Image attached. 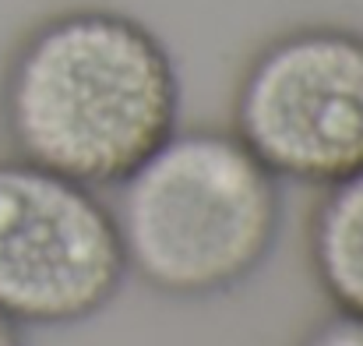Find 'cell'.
Returning a JSON list of instances; mask_svg holds the SVG:
<instances>
[{
  "instance_id": "6da1fadb",
  "label": "cell",
  "mask_w": 363,
  "mask_h": 346,
  "mask_svg": "<svg viewBox=\"0 0 363 346\" xmlns=\"http://www.w3.org/2000/svg\"><path fill=\"white\" fill-rule=\"evenodd\" d=\"M0 127L14 156L113 191L180 127L177 60L123 11L50 14L7 57Z\"/></svg>"
},
{
  "instance_id": "7a4b0ae2",
  "label": "cell",
  "mask_w": 363,
  "mask_h": 346,
  "mask_svg": "<svg viewBox=\"0 0 363 346\" xmlns=\"http://www.w3.org/2000/svg\"><path fill=\"white\" fill-rule=\"evenodd\" d=\"M113 191L127 272L173 301L247 283L282 230V180L233 131L177 127Z\"/></svg>"
},
{
  "instance_id": "3957f363",
  "label": "cell",
  "mask_w": 363,
  "mask_h": 346,
  "mask_svg": "<svg viewBox=\"0 0 363 346\" xmlns=\"http://www.w3.org/2000/svg\"><path fill=\"white\" fill-rule=\"evenodd\" d=\"M121 230L96 188L0 159V315L67 329L106 311L127 283Z\"/></svg>"
},
{
  "instance_id": "277c9868",
  "label": "cell",
  "mask_w": 363,
  "mask_h": 346,
  "mask_svg": "<svg viewBox=\"0 0 363 346\" xmlns=\"http://www.w3.org/2000/svg\"><path fill=\"white\" fill-rule=\"evenodd\" d=\"M233 134L279 177L332 188L363 170V32L300 25L264 43L233 96Z\"/></svg>"
},
{
  "instance_id": "5b68a950",
  "label": "cell",
  "mask_w": 363,
  "mask_h": 346,
  "mask_svg": "<svg viewBox=\"0 0 363 346\" xmlns=\"http://www.w3.org/2000/svg\"><path fill=\"white\" fill-rule=\"evenodd\" d=\"M311 269L335 315L363 322V170L325 188L311 220Z\"/></svg>"
},
{
  "instance_id": "8992f818",
  "label": "cell",
  "mask_w": 363,
  "mask_h": 346,
  "mask_svg": "<svg viewBox=\"0 0 363 346\" xmlns=\"http://www.w3.org/2000/svg\"><path fill=\"white\" fill-rule=\"evenodd\" d=\"M300 346H363V322L346 318V315H332L321 325H314Z\"/></svg>"
},
{
  "instance_id": "52a82bcc",
  "label": "cell",
  "mask_w": 363,
  "mask_h": 346,
  "mask_svg": "<svg viewBox=\"0 0 363 346\" xmlns=\"http://www.w3.org/2000/svg\"><path fill=\"white\" fill-rule=\"evenodd\" d=\"M0 346H28L25 329L18 322H11L7 315H0Z\"/></svg>"
}]
</instances>
